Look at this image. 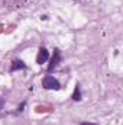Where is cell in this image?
Segmentation results:
<instances>
[{"mask_svg": "<svg viewBox=\"0 0 123 125\" xmlns=\"http://www.w3.org/2000/svg\"><path fill=\"white\" fill-rule=\"evenodd\" d=\"M42 86H44V89H46V90H60V89H61L60 82H58L57 79H54L52 76H45V77L42 79Z\"/></svg>", "mask_w": 123, "mask_h": 125, "instance_id": "6da1fadb", "label": "cell"}, {"mask_svg": "<svg viewBox=\"0 0 123 125\" xmlns=\"http://www.w3.org/2000/svg\"><path fill=\"white\" fill-rule=\"evenodd\" d=\"M60 61H61V51L58 50V48H55L54 50V55H52V58H51V62L48 64V71H52L54 68H57V65L60 64Z\"/></svg>", "mask_w": 123, "mask_h": 125, "instance_id": "7a4b0ae2", "label": "cell"}, {"mask_svg": "<svg viewBox=\"0 0 123 125\" xmlns=\"http://www.w3.org/2000/svg\"><path fill=\"white\" fill-rule=\"evenodd\" d=\"M48 58H49L48 50H46V48H39V52H38V55H36V62H38V64H44V62L48 61Z\"/></svg>", "mask_w": 123, "mask_h": 125, "instance_id": "3957f363", "label": "cell"}, {"mask_svg": "<svg viewBox=\"0 0 123 125\" xmlns=\"http://www.w3.org/2000/svg\"><path fill=\"white\" fill-rule=\"evenodd\" d=\"M18 70H26V64L22 61V60H15L12 62V67H10V71H18Z\"/></svg>", "mask_w": 123, "mask_h": 125, "instance_id": "277c9868", "label": "cell"}, {"mask_svg": "<svg viewBox=\"0 0 123 125\" xmlns=\"http://www.w3.org/2000/svg\"><path fill=\"white\" fill-rule=\"evenodd\" d=\"M72 100H75V102H80L81 100V90H80V86L77 84L75 86V89H74V93H72Z\"/></svg>", "mask_w": 123, "mask_h": 125, "instance_id": "5b68a950", "label": "cell"}, {"mask_svg": "<svg viewBox=\"0 0 123 125\" xmlns=\"http://www.w3.org/2000/svg\"><path fill=\"white\" fill-rule=\"evenodd\" d=\"M3 106H4V100H3V97L0 96V111L3 109Z\"/></svg>", "mask_w": 123, "mask_h": 125, "instance_id": "8992f818", "label": "cell"}, {"mask_svg": "<svg viewBox=\"0 0 123 125\" xmlns=\"http://www.w3.org/2000/svg\"><path fill=\"white\" fill-rule=\"evenodd\" d=\"M23 108H25V102H23V103H22V105L18 108V112H22V111H23Z\"/></svg>", "mask_w": 123, "mask_h": 125, "instance_id": "52a82bcc", "label": "cell"}, {"mask_svg": "<svg viewBox=\"0 0 123 125\" xmlns=\"http://www.w3.org/2000/svg\"><path fill=\"white\" fill-rule=\"evenodd\" d=\"M80 125H97V124H94V122H81Z\"/></svg>", "mask_w": 123, "mask_h": 125, "instance_id": "ba28073f", "label": "cell"}]
</instances>
